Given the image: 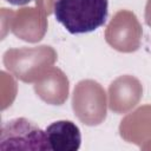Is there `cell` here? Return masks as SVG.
<instances>
[{"label": "cell", "mask_w": 151, "mask_h": 151, "mask_svg": "<svg viewBox=\"0 0 151 151\" xmlns=\"http://www.w3.org/2000/svg\"><path fill=\"white\" fill-rule=\"evenodd\" d=\"M55 20L71 34L91 33L101 27L109 15L107 0H55Z\"/></svg>", "instance_id": "obj_1"}, {"label": "cell", "mask_w": 151, "mask_h": 151, "mask_svg": "<svg viewBox=\"0 0 151 151\" xmlns=\"http://www.w3.org/2000/svg\"><path fill=\"white\" fill-rule=\"evenodd\" d=\"M0 150H50L45 130L34 122L20 117L4 122L0 131Z\"/></svg>", "instance_id": "obj_2"}, {"label": "cell", "mask_w": 151, "mask_h": 151, "mask_svg": "<svg viewBox=\"0 0 151 151\" xmlns=\"http://www.w3.org/2000/svg\"><path fill=\"white\" fill-rule=\"evenodd\" d=\"M46 139L50 151H77L81 144V132L71 120H57L46 129Z\"/></svg>", "instance_id": "obj_3"}, {"label": "cell", "mask_w": 151, "mask_h": 151, "mask_svg": "<svg viewBox=\"0 0 151 151\" xmlns=\"http://www.w3.org/2000/svg\"><path fill=\"white\" fill-rule=\"evenodd\" d=\"M6 1L11 5H14V6H24V5H27L28 2H31L33 0H6Z\"/></svg>", "instance_id": "obj_4"}]
</instances>
